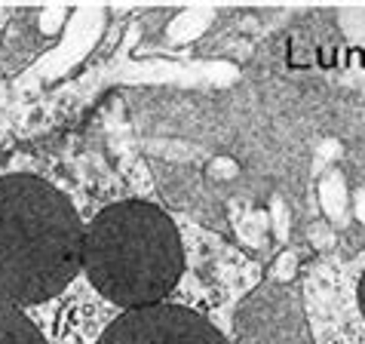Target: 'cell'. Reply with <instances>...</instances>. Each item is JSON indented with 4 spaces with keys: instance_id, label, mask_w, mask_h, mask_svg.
<instances>
[{
    "instance_id": "1",
    "label": "cell",
    "mask_w": 365,
    "mask_h": 344,
    "mask_svg": "<svg viewBox=\"0 0 365 344\" xmlns=\"http://www.w3.org/2000/svg\"><path fill=\"white\" fill-rule=\"evenodd\" d=\"M86 225L53 181L0 176V305L31 308L56 298L83 270Z\"/></svg>"
},
{
    "instance_id": "5",
    "label": "cell",
    "mask_w": 365,
    "mask_h": 344,
    "mask_svg": "<svg viewBox=\"0 0 365 344\" xmlns=\"http://www.w3.org/2000/svg\"><path fill=\"white\" fill-rule=\"evenodd\" d=\"M356 295H359V310H362V317H365V270H362V277H359V286H356Z\"/></svg>"
},
{
    "instance_id": "4",
    "label": "cell",
    "mask_w": 365,
    "mask_h": 344,
    "mask_svg": "<svg viewBox=\"0 0 365 344\" xmlns=\"http://www.w3.org/2000/svg\"><path fill=\"white\" fill-rule=\"evenodd\" d=\"M0 344H46V338L22 308L0 305Z\"/></svg>"
},
{
    "instance_id": "3",
    "label": "cell",
    "mask_w": 365,
    "mask_h": 344,
    "mask_svg": "<svg viewBox=\"0 0 365 344\" xmlns=\"http://www.w3.org/2000/svg\"><path fill=\"white\" fill-rule=\"evenodd\" d=\"M96 344H227L215 323L185 305L123 310Z\"/></svg>"
},
{
    "instance_id": "2",
    "label": "cell",
    "mask_w": 365,
    "mask_h": 344,
    "mask_svg": "<svg viewBox=\"0 0 365 344\" xmlns=\"http://www.w3.org/2000/svg\"><path fill=\"white\" fill-rule=\"evenodd\" d=\"M83 274L98 295L123 310L166 305L185 274L175 221L145 200H120L86 225Z\"/></svg>"
}]
</instances>
